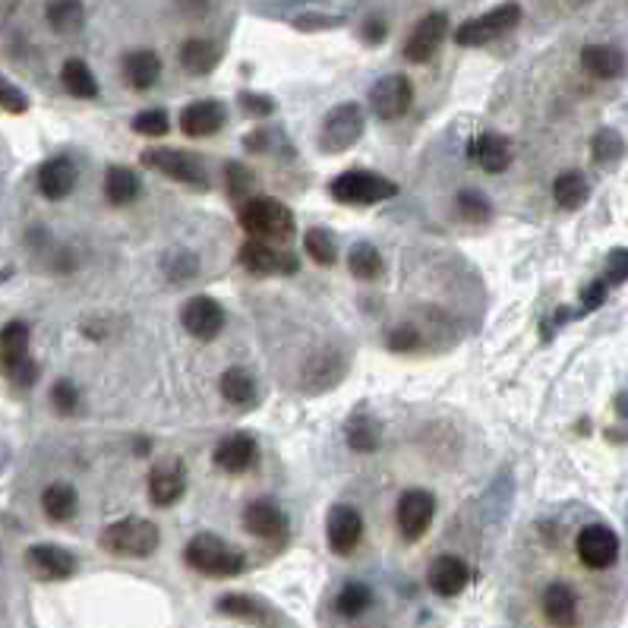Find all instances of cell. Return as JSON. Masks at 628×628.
Masks as SVG:
<instances>
[{"mask_svg":"<svg viewBox=\"0 0 628 628\" xmlns=\"http://www.w3.org/2000/svg\"><path fill=\"white\" fill-rule=\"evenodd\" d=\"M168 127H171V120H168L165 108H146L133 117V130L139 136H165Z\"/></svg>","mask_w":628,"mask_h":628,"instance_id":"obj_43","label":"cell"},{"mask_svg":"<svg viewBox=\"0 0 628 628\" xmlns=\"http://www.w3.org/2000/svg\"><path fill=\"white\" fill-rule=\"evenodd\" d=\"M105 196L111 206H130V202L139 196V177L136 171L124 168V165H111L105 174Z\"/></svg>","mask_w":628,"mask_h":628,"instance_id":"obj_35","label":"cell"},{"mask_svg":"<svg viewBox=\"0 0 628 628\" xmlns=\"http://www.w3.org/2000/svg\"><path fill=\"white\" fill-rule=\"evenodd\" d=\"M363 130H367V117L357 101H341L326 117H322L319 127V149L326 155H341L360 143Z\"/></svg>","mask_w":628,"mask_h":628,"instance_id":"obj_6","label":"cell"},{"mask_svg":"<svg viewBox=\"0 0 628 628\" xmlns=\"http://www.w3.org/2000/svg\"><path fill=\"white\" fill-rule=\"evenodd\" d=\"M228 120V108L218 98H199L180 111V130L187 136H215Z\"/></svg>","mask_w":628,"mask_h":628,"instance_id":"obj_18","label":"cell"},{"mask_svg":"<svg viewBox=\"0 0 628 628\" xmlns=\"http://www.w3.org/2000/svg\"><path fill=\"white\" fill-rule=\"evenodd\" d=\"M240 101V108L247 111L250 117H269L275 111V98L272 95H262V92H250V89H243L237 95Z\"/></svg>","mask_w":628,"mask_h":628,"instance_id":"obj_48","label":"cell"},{"mask_svg":"<svg viewBox=\"0 0 628 628\" xmlns=\"http://www.w3.org/2000/svg\"><path fill=\"white\" fill-rule=\"evenodd\" d=\"M243 528L259 540H281L288 534V515L269 499H256L243 512Z\"/></svg>","mask_w":628,"mask_h":628,"instance_id":"obj_20","label":"cell"},{"mask_svg":"<svg viewBox=\"0 0 628 628\" xmlns=\"http://www.w3.org/2000/svg\"><path fill=\"white\" fill-rule=\"evenodd\" d=\"M603 297H606V285H603V281H594V285L591 288H587V294H584V313H591V310H597L600 307V303H603Z\"/></svg>","mask_w":628,"mask_h":628,"instance_id":"obj_53","label":"cell"},{"mask_svg":"<svg viewBox=\"0 0 628 628\" xmlns=\"http://www.w3.org/2000/svg\"><path fill=\"white\" fill-rule=\"evenodd\" d=\"M414 105V86L408 76L389 73L370 89V108L379 120H398L411 111Z\"/></svg>","mask_w":628,"mask_h":628,"instance_id":"obj_11","label":"cell"},{"mask_svg":"<svg viewBox=\"0 0 628 628\" xmlns=\"http://www.w3.org/2000/svg\"><path fill=\"white\" fill-rule=\"evenodd\" d=\"M256 455H259V449H256V439L250 433H231L215 445L212 461L221 474L237 477V474H247L253 468Z\"/></svg>","mask_w":628,"mask_h":628,"instance_id":"obj_17","label":"cell"},{"mask_svg":"<svg viewBox=\"0 0 628 628\" xmlns=\"http://www.w3.org/2000/svg\"><path fill=\"white\" fill-rule=\"evenodd\" d=\"M101 550L111 556H124V559H146L158 550L161 543V531L155 528V521L149 518H120L114 524H108L98 537Z\"/></svg>","mask_w":628,"mask_h":628,"instance_id":"obj_4","label":"cell"},{"mask_svg":"<svg viewBox=\"0 0 628 628\" xmlns=\"http://www.w3.org/2000/svg\"><path fill=\"white\" fill-rule=\"evenodd\" d=\"M76 165H73V158L67 155H54L48 158L42 168H38V190H42L45 199L57 202V199H67L76 187Z\"/></svg>","mask_w":628,"mask_h":628,"instance_id":"obj_21","label":"cell"},{"mask_svg":"<svg viewBox=\"0 0 628 628\" xmlns=\"http://www.w3.org/2000/svg\"><path fill=\"white\" fill-rule=\"evenodd\" d=\"M370 606H373V591L367 584H360V581H348L338 591V597H335V610L344 619H357V616L367 613Z\"/></svg>","mask_w":628,"mask_h":628,"instance_id":"obj_38","label":"cell"},{"mask_svg":"<svg viewBox=\"0 0 628 628\" xmlns=\"http://www.w3.org/2000/svg\"><path fill=\"white\" fill-rule=\"evenodd\" d=\"M187 490V474L180 464H161L149 474V502L158 509H168Z\"/></svg>","mask_w":628,"mask_h":628,"instance_id":"obj_24","label":"cell"},{"mask_svg":"<svg viewBox=\"0 0 628 628\" xmlns=\"http://www.w3.org/2000/svg\"><path fill=\"white\" fill-rule=\"evenodd\" d=\"M591 152L600 165H613V161H619L625 155V139L616 130H600L591 143Z\"/></svg>","mask_w":628,"mask_h":628,"instance_id":"obj_42","label":"cell"},{"mask_svg":"<svg viewBox=\"0 0 628 628\" xmlns=\"http://www.w3.org/2000/svg\"><path fill=\"white\" fill-rule=\"evenodd\" d=\"M218 60H221V51L209 38H190V42H184V48H180V67L193 76L212 73L218 67Z\"/></svg>","mask_w":628,"mask_h":628,"instance_id":"obj_30","label":"cell"},{"mask_svg":"<svg viewBox=\"0 0 628 628\" xmlns=\"http://www.w3.org/2000/svg\"><path fill=\"white\" fill-rule=\"evenodd\" d=\"M225 174H228V193L231 196H237L240 202H243V196L250 193V184H253V174L243 168V165H228L225 168ZM250 199V196H247Z\"/></svg>","mask_w":628,"mask_h":628,"instance_id":"obj_50","label":"cell"},{"mask_svg":"<svg viewBox=\"0 0 628 628\" xmlns=\"http://www.w3.org/2000/svg\"><path fill=\"white\" fill-rule=\"evenodd\" d=\"M439 335H445L449 341H455V326L452 319L439 313L436 307L427 313H417L411 319H404L401 326L392 329L389 335V348L398 354H427V351H442L445 344L439 341Z\"/></svg>","mask_w":628,"mask_h":628,"instance_id":"obj_2","label":"cell"},{"mask_svg":"<svg viewBox=\"0 0 628 628\" xmlns=\"http://www.w3.org/2000/svg\"><path fill=\"white\" fill-rule=\"evenodd\" d=\"M455 209H458V218H461V221H468V225H483V221H490V218H493L490 199H486L483 193H474V190L458 193Z\"/></svg>","mask_w":628,"mask_h":628,"instance_id":"obj_40","label":"cell"},{"mask_svg":"<svg viewBox=\"0 0 628 628\" xmlns=\"http://www.w3.org/2000/svg\"><path fill=\"white\" fill-rule=\"evenodd\" d=\"M237 256H240V266L253 275H294L297 272V259L291 253H281L278 247L262 240H247Z\"/></svg>","mask_w":628,"mask_h":628,"instance_id":"obj_16","label":"cell"},{"mask_svg":"<svg viewBox=\"0 0 628 628\" xmlns=\"http://www.w3.org/2000/svg\"><path fill=\"white\" fill-rule=\"evenodd\" d=\"M0 111H7V114H26L29 111V95L19 86H13L4 73H0Z\"/></svg>","mask_w":628,"mask_h":628,"instance_id":"obj_45","label":"cell"},{"mask_svg":"<svg viewBox=\"0 0 628 628\" xmlns=\"http://www.w3.org/2000/svg\"><path fill=\"white\" fill-rule=\"evenodd\" d=\"M187 10H196V13H206L209 10V0H180Z\"/></svg>","mask_w":628,"mask_h":628,"instance_id":"obj_54","label":"cell"},{"mask_svg":"<svg viewBox=\"0 0 628 628\" xmlns=\"http://www.w3.org/2000/svg\"><path fill=\"white\" fill-rule=\"evenodd\" d=\"M436 518V496L430 490H404L395 505V524L404 540H420Z\"/></svg>","mask_w":628,"mask_h":628,"instance_id":"obj_9","label":"cell"},{"mask_svg":"<svg viewBox=\"0 0 628 628\" xmlns=\"http://www.w3.org/2000/svg\"><path fill=\"white\" fill-rule=\"evenodd\" d=\"M218 613H225L231 619H243L250 625H275V613L269 603H262L250 594H225L218 597Z\"/></svg>","mask_w":628,"mask_h":628,"instance_id":"obj_26","label":"cell"},{"mask_svg":"<svg viewBox=\"0 0 628 628\" xmlns=\"http://www.w3.org/2000/svg\"><path fill=\"white\" fill-rule=\"evenodd\" d=\"M329 193L335 202H341V206H376V202H386V199L398 196V184L376 171L354 168V171L338 174L329 184Z\"/></svg>","mask_w":628,"mask_h":628,"instance_id":"obj_5","label":"cell"},{"mask_svg":"<svg viewBox=\"0 0 628 628\" xmlns=\"http://www.w3.org/2000/svg\"><path fill=\"white\" fill-rule=\"evenodd\" d=\"M449 32H452L449 13L442 10L427 13L408 35V42H404V57H408L411 64H427V60L436 57V51L442 48L445 38H449Z\"/></svg>","mask_w":628,"mask_h":628,"instance_id":"obj_10","label":"cell"},{"mask_svg":"<svg viewBox=\"0 0 628 628\" xmlns=\"http://www.w3.org/2000/svg\"><path fill=\"white\" fill-rule=\"evenodd\" d=\"M427 581L439 597H458L471 581V569H468V562L458 556H439L430 565Z\"/></svg>","mask_w":628,"mask_h":628,"instance_id":"obj_22","label":"cell"},{"mask_svg":"<svg viewBox=\"0 0 628 628\" xmlns=\"http://www.w3.org/2000/svg\"><path fill=\"white\" fill-rule=\"evenodd\" d=\"M303 247H307V256L316 262V266H335L338 262L335 237L326 228H310L307 234H303Z\"/></svg>","mask_w":628,"mask_h":628,"instance_id":"obj_39","label":"cell"},{"mask_svg":"<svg viewBox=\"0 0 628 628\" xmlns=\"http://www.w3.org/2000/svg\"><path fill=\"white\" fill-rule=\"evenodd\" d=\"M468 158L486 174H502L512 165V143L502 133H477L468 146Z\"/></svg>","mask_w":628,"mask_h":628,"instance_id":"obj_19","label":"cell"},{"mask_svg":"<svg viewBox=\"0 0 628 628\" xmlns=\"http://www.w3.org/2000/svg\"><path fill=\"white\" fill-rule=\"evenodd\" d=\"M45 19L57 35H73L86 23V7L83 0H48Z\"/></svg>","mask_w":628,"mask_h":628,"instance_id":"obj_31","label":"cell"},{"mask_svg":"<svg viewBox=\"0 0 628 628\" xmlns=\"http://www.w3.org/2000/svg\"><path fill=\"white\" fill-rule=\"evenodd\" d=\"M332 367H344V360H338L335 354H322L316 360H310V370H319L316 376H303V386H316V389H335V382L344 376V370H332Z\"/></svg>","mask_w":628,"mask_h":628,"instance_id":"obj_41","label":"cell"},{"mask_svg":"<svg viewBox=\"0 0 628 628\" xmlns=\"http://www.w3.org/2000/svg\"><path fill=\"white\" fill-rule=\"evenodd\" d=\"M360 38H363V42H367V45H382V42H386V38H389V26H386V19H382V16H370L367 23L360 26Z\"/></svg>","mask_w":628,"mask_h":628,"instance_id":"obj_51","label":"cell"},{"mask_svg":"<svg viewBox=\"0 0 628 628\" xmlns=\"http://www.w3.org/2000/svg\"><path fill=\"white\" fill-rule=\"evenodd\" d=\"M143 165L193 190H209V171L202 158L187 149H146Z\"/></svg>","mask_w":628,"mask_h":628,"instance_id":"obj_8","label":"cell"},{"mask_svg":"<svg viewBox=\"0 0 628 628\" xmlns=\"http://www.w3.org/2000/svg\"><path fill=\"white\" fill-rule=\"evenodd\" d=\"M616 408H619V414L625 417V395H619V398H616Z\"/></svg>","mask_w":628,"mask_h":628,"instance_id":"obj_55","label":"cell"},{"mask_svg":"<svg viewBox=\"0 0 628 628\" xmlns=\"http://www.w3.org/2000/svg\"><path fill=\"white\" fill-rule=\"evenodd\" d=\"M51 404H54V411L64 414V417L76 414L79 411V389L70 379H57L54 389H51Z\"/></svg>","mask_w":628,"mask_h":628,"instance_id":"obj_44","label":"cell"},{"mask_svg":"<svg viewBox=\"0 0 628 628\" xmlns=\"http://www.w3.org/2000/svg\"><path fill=\"white\" fill-rule=\"evenodd\" d=\"M180 322H184V329L199 338V341H212L221 335V329H225V307L209 297V294H196L184 303V313H180Z\"/></svg>","mask_w":628,"mask_h":628,"instance_id":"obj_13","label":"cell"},{"mask_svg":"<svg viewBox=\"0 0 628 628\" xmlns=\"http://www.w3.org/2000/svg\"><path fill=\"white\" fill-rule=\"evenodd\" d=\"M29 357V326L26 322H7L0 329V373H10L19 360Z\"/></svg>","mask_w":628,"mask_h":628,"instance_id":"obj_29","label":"cell"},{"mask_svg":"<svg viewBox=\"0 0 628 628\" xmlns=\"http://www.w3.org/2000/svg\"><path fill=\"white\" fill-rule=\"evenodd\" d=\"M218 389H221V398L234 404V408H253L256 404V379L240 367H231L221 373Z\"/></svg>","mask_w":628,"mask_h":628,"instance_id":"obj_33","label":"cell"},{"mask_svg":"<svg viewBox=\"0 0 628 628\" xmlns=\"http://www.w3.org/2000/svg\"><path fill=\"white\" fill-rule=\"evenodd\" d=\"M7 376L13 379V386H19V389H29L32 382L38 379V363H35L32 357H26V360H19Z\"/></svg>","mask_w":628,"mask_h":628,"instance_id":"obj_52","label":"cell"},{"mask_svg":"<svg viewBox=\"0 0 628 628\" xmlns=\"http://www.w3.org/2000/svg\"><path fill=\"white\" fill-rule=\"evenodd\" d=\"M587 196H591V187H587V177L581 171H565L553 180V199L559 202L562 209H581Z\"/></svg>","mask_w":628,"mask_h":628,"instance_id":"obj_34","label":"cell"},{"mask_svg":"<svg viewBox=\"0 0 628 628\" xmlns=\"http://www.w3.org/2000/svg\"><path fill=\"white\" fill-rule=\"evenodd\" d=\"M575 553L587 565V569H610L619 556V537L606 524H587V528L575 537Z\"/></svg>","mask_w":628,"mask_h":628,"instance_id":"obj_12","label":"cell"},{"mask_svg":"<svg viewBox=\"0 0 628 628\" xmlns=\"http://www.w3.org/2000/svg\"><path fill=\"white\" fill-rule=\"evenodd\" d=\"M581 67L594 79H619L625 70V57L613 45H587L581 51Z\"/></svg>","mask_w":628,"mask_h":628,"instance_id":"obj_28","label":"cell"},{"mask_svg":"<svg viewBox=\"0 0 628 628\" xmlns=\"http://www.w3.org/2000/svg\"><path fill=\"white\" fill-rule=\"evenodd\" d=\"M237 225L262 243H288L297 231L294 212L275 196H250L240 202Z\"/></svg>","mask_w":628,"mask_h":628,"instance_id":"obj_1","label":"cell"},{"mask_svg":"<svg viewBox=\"0 0 628 628\" xmlns=\"http://www.w3.org/2000/svg\"><path fill=\"white\" fill-rule=\"evenodd\" d=\"M543 616L556 628H575L578 625V594L569 584H550L543 594Z\"/></svg>","mask_w":628,"mask_h":628,"instance_id":"obj_23","label":"cell"},{"mask_svg":"<svg viewBox=\"0 0 628 628\" xmlns=\"http://www.w3.org/2000/svg\"><path fill=\"white\" fill-rule=\"evenodd\" d=\"M26 565L42 581H67L76 572V556L57 543H35L26 550Z\"/></svg>","mask_w":628,"mask_h":628,"instance_id":"obj_15","label":"cell"},{"mask_svg":"<svg viewBox=\"0 0 628 628\" xmlns=\"http://www.w3.org/2000/svg\"><path fill=\"white\" fill-rule=\"evenodd\" d=\"M196 272H199V262H196L193 253H174V256L165 259V275H168L171 281H187V278H193Z\"/></svg>","mask_w":628,"mask_h":628,"instance_id":"obj_46","label":"cell"},{"mask_svg":"<svg viewBox=\"0 0 628 628\" xmlns=\"http://www.w3.org/2000/svg\"><path fill=\"white\" fill-rule=\"evenodd\" d=\"M326 540L329 550L338 556H351L363 540V515L348 502H338L326 518Z\"/></svg>","mask_w":628,"mask_h":628,"instance_id":"obj_14","label":"cell"},{"mask_svg":"<svg viewBox=\"0 0 628 628\" xmlns=\"http://www.w3.org/2000/svg\"><path fill=\"white\" fill-rule=\"evenodd\" d=\"M344 439H348V445L354 452H363V455H370L379 449V442H382V427H379V420L367 411H354L348 417V423H344Z\"/></svg>","mask_w":628,"mask_h":628,"instance_id":"obj_27","label":"cell"},{"mask_svg":"<svg viewBox=\"0 0 628 628\" xmlns=\"http://www.w3.org/2000/svg\"><path fill=\"white\" fill-rule=\"evenodd\" d=\"M294 26L300 32H319V29H335V26H344V16H326V13H307V16H297Z\"/></svg>","mask_w":628,"mask_h":628,"instance_id":"obj_49","label":"cell"},{"mask_svg":"<svg viewBox=\"0 0 628 628\" xmlns=\"http://www.w3.org/2000/svg\"><path fill=\"white\" fill-rule=\"evenodd\" d=\"M348 269L360 281H376L382 272H386V262H382V253L373 247V243L360 240V243H354L351 253H348Z\"/></svg>","mask_w":628,"mask_h":628,"instance_id":"obj_36","label":"cell"},{"mask_svg":"<svg viewBox=\"0 0 628 628\" xmlns=\"http://www.w3.org/2000/svg\"><path fill=\"white\" fill-rule=\"evenodd\" d=\"M518 23H521V7L515 0H505V4L486 10L474 19H464V23L455 29V42L461 48H483V45L496 42V38L509 35Z\"/></svg>","mask_w":628,"mask_h":628,"instance_id":"obj_7","label":"cell"},{"mask_svg":"<svg viewBox=\"0 0 628 628\" xmlns=\"http://www.w3.org/2000/svg\"><path fill=\"white\" fill-rule=\"evenodd\" d=\"M76 490L70 483H51L45 486L42 493V512L51 518V521H70L73 512H76Z\"/></svg>","mask_w":628,"mask_h":628,"instance_id":"obj_37","label":"cell"},{"mask_svg":"<svg viewBox=\"0 0 628 628\" xmlns=\"http://www.w3.org/2000/svg\"><path fill=\"white\" fill-rule=\"evenodd\" d=\"M120 70H124V79L127 86L136 89V92H149L158 76H161V57L149 48H136L130 54H124V64H120Z\"/></svg>","mask_w":628,"mask_h":628,"instance_id":"obj_25","label":"cell"},{"mask_svg":"<svg viewBox=\"0 0 628 628\" xmlns=\"http://www.w3.org/2000/svg\"><path fill=\"white\" fill-rule=\"evenodd\" d=\"M628 278V250L625 247H616L610 253V262H606V278H600L606 288H619L625 285Z\"/></svg>","mask_w":628,"mask_h":628,"instance_id":"obj_47","label":"cell"},{"mask_svg":"<svg viewBox=\"0 0 628 628\" xmlns=\"http://www.w3.org/2000/svg\"><path fill=\"white\" fill-rule=\"evenodd\" d=\"M184 562L193 572L206 575V578H237L243 569H247V556L237 546H231L228 540H221L218 534H196L187 550H184Z\"/></svg>","mask_w":628,"mask_h":628,"instance_id":"obj_3","label":"cell"},{"mask_svg":"<svg viewBox=\"0 0 628 628\" xmlns=\"http://www.w3.org/2000/svg\"><path fill=\"white\" fill-rule=\"evenodd\" d=\"M60 83H64L67 95H73L79 101L98 98V79L86 60H79V57H70L67 64L60 67Z\"/></svg>","mask_w":628,"mask_h":628,"instance_id":"obj_32","label":"cell"}]
</instances>
